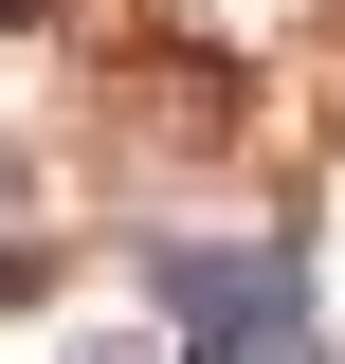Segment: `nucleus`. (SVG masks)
I'll return each mask as SVG.
<instances>
[{"instance_id":"nucleus-1","label":"nucleus","mask_w":345,"mask_h":364,"mask_svg":"<svg viewBox=\"0 0 345 364\" xmlns=\"http://www.w3.org/2000/svg\"><path fill=\"white\" fill-rule=\"evenodd\" d=\"M182 364H309V255H255V237H164L146 255Z\"/></svg>"},{"instance_id":"nucleus-2","label":"nucleus","mask_w":345,"mask_h":364,"mask_svg":"<svg viewBox=\"0 0 345 364\" xmlns=\"http://www.w3.org/2000/svg\"><path fill=\"white\" fill-rule=\"evenodd\" d=\"M91 364H128V346H91Z\"/></svg>"}]
</instances>
